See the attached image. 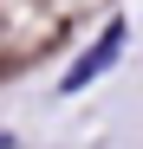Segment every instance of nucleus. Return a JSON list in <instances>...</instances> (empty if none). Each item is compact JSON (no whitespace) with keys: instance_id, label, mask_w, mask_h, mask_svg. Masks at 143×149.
Here are the masks:
<instances>
[{"instance_id":"2","label":"nucleus","mask_w":143,"mask_h":149,"mask_svg":"<svg viewBox=\"0 0 143 149\" xmlns=\"http://www.w3.org/2000/svg\"><path fill=\"white\" fill-rule=\"evenodd\" d=\"M7 143H13V136H7V130H0V149H7Z\"/></svg>"},{"instance_id":"1","label":"nucleus","mask_w":143,"mask_h":149,"mask_svg":"<svg viewBox=\"0 0 143 149\" xmlns=\"http://www.w3.org/2000/svg\"><path fill=\"white\" fill-rule=\"evenodd\" d=\"M117 52H124V19H111V26L91 39L85 52H78V65L65 71V84H59V91H65V97H72V91H85L91 78H98V71H111V65H117Z\"/></svg>"}]
</instances>
